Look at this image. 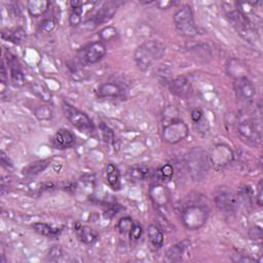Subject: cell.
Instances as JSON below:
<instances>
[{
  "mask_svg": "<svg viewBox=\"0 0 263 263\" xmlns=\"http://www.w3.org/2000/svg\"><path fill=\"white\" fill-rule=\"evenodd\" d=\"M175 2L174 1H160L157 2L156 5L159 6L161 9H167V8H170L172 5H174Z\"/></svg>",
  "mask_w": 263,
  "mask_h": 263,
  "instance_id": "cell-44",
  "label": "cell"
},
{
  "mask_svg": "<svg viewBox=\"0 0 263 263\" xmlns=\"http://www.w3.org/2000/svg\"><path fill=\"white\" fill-rule=\"evenodd\" d=\"M173 20L179 34L185 37H192L200 34V29L196 24L194 11L190 5L185 4L174 13Z\"/></svg>",
  "mask_w": 263,
  "mask_h": 263,
  "instance_id": "cell-5",
  "label": "cell"
},
{
  "mask_svg": "<svg viewBox=\"0 0 263 263\" xmlns=\"http://www.w3.org/2000/svg\"><path fill=\"white\" fill-rule=\"evenodd\" d=\"M105 55H106V46L103 41L98 40L85 46L79 52V59L84 64L92 65L101 61Z\"/></svg>",
  "mask_w": 263,
  "mask_h": 263,
  "instance_id": "cell-11",
  "label": "cell"
},
{
  "mask_svg": "<svg viewBox=\"0 0 263 263\" xmlns=\"http://www.w3.org/2000/svg\"><path fill=\"white\" fill-rule=\"evenodd\" d=\"M261 115L245 116L238 121L237 134L241 141L248 146L257 147L261 144L262 128H261Z\"/></svg>",
  "mask_w": 263,
  "mask_h": 263,
  "instance_id": "cell-2",
  "label": "cell"
},
{
  "mask_svg": "<svg viewBox=\"0 0 263 263\" xmlns=\"http://www.w3.org/2000/svg\"><path fill=\"white\" fill-rule=\"evenodd\" d=\"M216 208L221 213L233 214L238 207L237 197L229 188H220L215 196Z\"/></svg>",
  "mask_w": 263,
  "mask_h": 263,
  "instance_id": "cell-10",
  "label": "cell"
},
{
  "mask_svg": "<svg viewBox=\"0 0 263 263\" xmlns=\"http://www.w3.org/2000/svg\"><path fill=\"white\" fill-rule=\"evenodd\" d=\"M256 203H257L258 207H262V205H263V181L262 180H259L258 185H257Z\"/></svg>",
  "mask_w": 263,
  "mask_h": 263,
  "instance_id": "cell-42",
  "label": "cell"
},
{
  "mask_svg": "<svg viewBox=\"0 0 263 263\" xmlns=\"http://www.w3.org/2000/svg\"><path fill=\"white\" fill-rule=\"evenodd\" d=\"M227 16L243 38L249 42L255 41L256 31L249 16L241 12L238 8L231 10Z\"/></svg>",
  "mask_w": 263,
  "mask_h": 263,
  "instance_id": "cell-8",
  "label": "cell"
},
{
  "mask_svg": "<svg viewBox=\"0 0 263 263\" xmlns=\"http://www.w3.org/2000/svg\"><path fill=\"white\" fill-rule=\"evenodd\" d=\"M99 36L101 38V41H110L117 36V30L112 26L105 27L100 31Z\"/></svg>",
  "mask_w": 263,
  "mask_h": 263,
  "instance_id": "cell-30",
  "label": "cell"
},
{
  "mask_svg": "<svg viewBox=\"0 0 263 263\" xmlns=\"http://www.w3.org/2000/svg\"><path fill=\"white\" fill-rule=\"evenodd\" d=\"M189 134L187 125L178 116L165 119L164 128L162 131L163 140L171 145L177 144L184 140Z\"/></svg>",
  "mask_w": 263,
  "mask_h": 263,
  "instance_id": "cell-6",
  "label": "cell"
},
{
  "mask_svg": "<svg viewBox=\"0 0 263 263\" xmlns=\"http://www.w3.org/2000/svg\"><path fill=\"white\" fill-rule=\"evenodd\" d=\"M142 233H143V229H142L141 224H140L137 221H134V223L132 225V229H131V231L129 233L130 239L133 240V241H138L140 238H141Z\"/></svg>",
  "mask_w": 263,
  "mask_h": 263,
  "instance_id": "cell-36",
  "label": "cell"
},
{
  "mask_svg": "<svg viewBox=\"0 0 263 263\" xmlns=\"http://www.w3.org/2000/svg\"><path fill=\"white\" fill-rule=\"evenodd\" d=\"M74 230L79 240L86 245H93L98 240V234L93 229H91L90 226L76 223Z\"/></svg>",
  "mask_w": 263,
  "mask_h": 263,
  "instance_id": "cell-19",
  "label": "cell"
},
{
  "mask_svg": "<svg viewBox=\"0 0 263 263\" xmlns=\"http://www.w3.org/2000/svg\"><path fill=\"white\" fill-rule=\"evenodd\" d=\"M50 5L49 1L46 0H30L27 2V10L33 17H38L44 14Z\"/></svg>",
  "mask_w": 263,
  "mask_h": 263,
  "instance_id": "cell-22",
  "label": "cell"
},
{
  "mask_svg": "<svg viewBox=\"0 0 263 263\" xmlns=\"http://www.w3.org/2000/svg\"><path fill=\"white\" fill-rule=\"evenodd\" d=\"M83 5L78 7V8H74L72 9L71 13H70L69 16V24L71 25L72 27H76L78 25H80L81 23V15H82V11H83Z\"/></svg>",
  "mask_w": 263,
  "mask_h": 263,
  "instance_id": "cell-31",
  "label": "cell"
},
{
  "mask_svg": "<svg viewBox=\"0 0 263 263\" xmlns=\"http://www.w3.org/2000/svg\"><path fill=\"white\" fill-rule=\"evenodd\" d=\"M262 227L255 225L249 231V237L253 241H261L262 240Z\"/></svg>",
  "mask_w": 263,
  "mask_h": 263,
  "instance_id": "cell-37",
  "label": "cell"
},
{
  "mask_svg": "<svg viewBox=\"0 0 263 263\" xmlns=\"http://www.w3.org/2000/svg\"><path fill=\"white\" fill-rule=\"evenodd\" d=\"M55 27H56V22L54 19H45L40 25L41 30L45 33H50L55 29Z\"/></svg>",
  "mask_w": 263,
  "mask_h": 263,
  "instance_id": "cell-39",
  "label": "cell"
},
{
  "mask_svg": "<svg viewBox=\"0 0 263 263\" xmlns=\"http://www.w3.org/2000/svg\"><path fill=\"white\" fill-rule=\"evenodd\" d=\"M147 235H148L150 243L152 244V246L154 248L161 249L164 246L165 238H164L163 230L161 229L160 226L154 225V224L149 225L148 229H147Z\"/></svg>",
  "mask_w": 263,
  "mask_h": 263,
  "instance_id": "cell-23",
  "label": "cell"
},
{
  "mask_svg": "<svg viewBox=\"0 0 263 263\" xmlns=\"http://www.w3.org/2000/svg\"><path fill=\"white\" fill-rule=\"evenodd\" d=\"M1 36L7 41H10L14 44H20L26 39V31L21 27L6 29L2 31Z\"/></svg>",
  "mask_w": 263,
  "mask_h": 263,
  "instance_id": "cell-24",
  "label": "cell"
},
{
  "mask_svg": "<svg viewBox=\"0 0 263 263\" xmlns=\"http://www.w3.org/2000/svg\"><path fill=\"white\" fill-rule=\"evenodd\" d=\"M0 163H1V166L7 170L9 169H12V163L10 162L9 157L5 154L4 151H1V153H0Z\"/></svg>",
  "mask_w": 263,
  "mask_h": 263,
  "instance_id": "cell-41",
  "label": "cell"
},
{
  "mask_svg": "<svg viewBox=\"0 0 263 263\" xmlns=\"http://www.w3.org/2000/svg\"><path fill=\"white\" fill-rule=\"evenodd\" d=\"M125 91L122 87L115 82H105L101 84L98 89L99 98L103 99H116L124 95Z\"/></svg>",
  "mask_w": 263,
  "mask_h": 263,
  "instance_id": "cell-18",
  "label": "cell"
},
{
  "mask_svg": "<svg viewBox=\"0 0 263 263\" xmlns=\"http://www.w3.org/2000/svg\"><path fill=\"white\" fill-rule=\"evenodd\" d=\"M159 176L162 180H170L174 175V168L172 165H164L159 169Z\"/></svg>",
  "mask_w": 263,
  "mask_h": 263,
  "instance_id": "cell-35",
  "label": "cell"
},
{
  "mask_svg": "<svg viewBox=\"0 0 263 263\" xmlns=\"http://www.w3.org/2000/svg\"><path fill=\"white\" fill-rule=\"evenodd\" d=\"M149 198L154 206L165 208L170 202V191L163 184H154L149 189Z\"/></svg>",
  "mask_w": 263,
  "mask_h": 263,
  "instance_id": "cell-14",
  "label": "cell"
},
{
  "mask_svg": "<svg viewBox=\"0 0 263 263\" xmlns=\"http://www.w3.org/2000/svg\"><path fill=\"white\" fill-rule=\"evenodd\" d=\"M34 115L40 121H47L54 116V111L49 105L42 104L34 109Z\"/></svg>",
  "mask_w": 263,
  "mask_h": 263,
  "instance_id": "cell-27",
  "label": "cell"
},
{
  "mask_svg": "<svg viewBox=\"0 0 263 263\" xmlns=\"http://www.w3.org/2000/svg\"><path fill=\"white\" fill-rule=\"evenodd\" d=\"M232 261L234 262H242V263H253V262H257V260H255L254 258H251L248 255H244V254H236V255H232Z\"/></svg>",
  "mask_w": 263,
  "mask_h": 263,
  "instance_id": "cell-38",
  "label": "cell"
},
{
  "mask_svg": "<svg viewBox=\"0 0 263 263\" xmlns=\"http://www.w3.org/2000/svg\"><path fill=\"white\" fill-rule=\"evenodd\" d=\"M234 89L236 93V97L238 101L245 105L249 106L255 99L256 96V89L253 82L248 78V76H243L235 79Z\"/></svg>",
  "mask_w": 263,
  "mask_h": 263,
  "instance_id": "cell-9",
  "label": "cell"
},
{
  "mask_svg": "<svg viewBox=\"0 0 263 263\" xmlns=\"http://www.w3.org/2000/svg\"><path fill=\"white\" fill-rule=\"evenodd\" d=\"M185 166L191 179L196 182H202L209 173V157L204 149L195 147L185 155Z\"/></svg>",
  "mask_w": 263,
  "mask_h": 263,
  "instance_id": "cell-3",
  "label": "cell"
},
{
  "mask_svg": "<svg viewBox=\"0 0 263 263\" xmlns=\"http://www.w3.org/2000/svg\"><path fill=\"white\" fill-rule=\"evenodd\" d=\"M210 159L216 164V166L224 167L233 161L234 153L229 146L219 144L214 147L212 154L210 155Z\"/></svg>",
  "mask_w": 263,
  "mask_h": 263,
  "instance_id": "cell-16",
  "label": "cell"
},
{
  "mask_svg": "<svg viewBox=\"0 0 263 263\" xmlns=\"http://www.w3.org/2000/svg\"><path fill=\"white\" fill-rule=\"evenodd\" d=\"M5 60L7 68L9 69V74H10V80L13 83V85L20 87L25 84V74L21 68V65L17 61L16 57L11 54L10 51H5Z\"/></svg>",
  "mask_w": 263,
  "mask_h": 263,
  "instance_id": "cell-12",
  "label": "cell"
},
{
  "mask_svg": "<svg viewBox=\"0 0 263 263\" xmlns=\"http://www.w3.org/2000/svg\"><path fill=\"white\" fill-rule=\"evenodd\" d=\"M149 175V168L146 165H136L129 169L128 177L133 181H142Z\"/></svg>",
  "mask_w": 263,
  "mask_h": 263,
  "instance_id": "cell-26",
  "label": "cell"
},
{
  "mask_svg": "<svg viewBox=\"0 0 263 263\" xmlns=\"http://www.w3.org/2000/svg\"><path fill=\"white\" fill-rule=\"evenodd\" d=\"M70 5H71L72 9H74V8H78V7L82 6L83 5V2L76 1V0H72V1H70Z\"/></svg>",
  "mask_w": 263,
  "mask_h": 263,
  "instance_id": "cell-45",
  "label": "cell"
},
{
  "mask_svg": "<svg viewBox=\"0 0 263 263\" xmlns=\"http://www.w3.org/2000/svg\"><path fill=\"white\" fill-rule=\"evenodd\" d=\"M31 91L32 93L38 97L40 100L44 101V102H49L51 100V94L48 91L47 87L41 83L38 82H34L31 85Z\"/></svg>",
  "mask_w": 263,
  "mask_h": 263,
  "instance_id": "cell-28",
  "label": "cell"
},
{
  "mask_svg": "<svg viewBox=\"0 0 263 263\" xmlns=\"http://www.w3.org/2000/svg\"><path fill=\"white\" fill-rule=\"evenodd\" d=\"M209 213L210 210L207 205L192 203L182 210L181 222L186 230L198 231L208 221Z\"/></svg>",
  "mask_w": 263,
  "mask_h": 263,
  "instance_id": "cell-4",
  "label": "cell"
},
{
  "mask_svg": "<svg viewBox=\"0 0 263 263\" xmlns=\"http://www.w3.org/2000/svg\"><path fill=\"white\" fill-rule=\"evenodd\" d=\"M100 130H101L104 141L108 144H112L114 142V139H115L113 131L105 124L100 125Z\"/></svg>",
  "mask_w": 263,
  "mask_h": 263,
  "instance_id": "cell-32",
  "label": "cell"
},
{
  "mask_svg": "<svg viewBox=\"0 0 263 263\" xmlns=\"http://www.w3.org/2000/svg\"><path fill=\"white\" fill-rule=\"evenodd\" d=\"M120 4L121 2L119 1H109L105 3L92 19L95 26L103 23H107L108 21H110L116 13Z\"/></svg>",
  "mask_w": 263,
  "mask_h": 263,
  "instance_id": "cell-15",
  "label": "cell"
},
{
  "mask_svg": "<svg viewBox=\"0 0 263 263\" xmlns=\"http://www.w3.org/2000/svg\"><path fill=\"white\" fill-rule=\"evenodd\" d=\"M105 172H106V180L109 186L113 190H119L121 187L120 183V172L114 164H107L106 168H105Z\"/></svg>",
  "mask_w": 263,
  "mask_h": 263,
  "instance_id": "cell-21",
  "label": "cell"
},
{
  "mask_svg": "<svg viewBox=\"0 0 263 263\" xmlns=\"http://www.w3.org/2000/svg\"><path fill=\"white\" fill-rule=\"evenodd\" d=\"M166 52V46L159 40H147L140 44L134 52V60L137 67L146 71L156 61L162 59Z\"/></svg>",
  "mask_w": 263,
  "mask_h": 263,
  "instance_id": "cell-1",
  "label": "cell"
},
{
  "mask_svg": "<svg viewBox=\"0 0 263 263\" xmlns=\"http://www.w3.org/2000/svg\"><path fill=\"white\" fill-rule=\"evenodd\" d=\"M48 160H42V161H37L30 164L26 169H24V174L25 175H30V176H33V175H38L39 173L43 172L49 165Z\"/></svg>",
  "mask_w": 263,
  "mask_h": 263,
  "instance_id": "cell-29",
  "label": "cell"
},
{
  "mask_svg": "<svg viewBox=\"0 0 263 263\" xmlns=\"http://www.w3.org/2000/svg\"><path fill=\"white\" fill-rule=\"evenodd\" d=\"M51 143L56 149H67L75 144V137L70 131L66 129H60L52 138Z\"/></svg>",
  "mask_w": 263,
  "mask_h": 263,
  "instance_id": "cell-17",
  "label": "cell"
},
{
  "mask_svg": "<svg viewBox=\"0 0 263 263\" xmlns=\"http://www.w3.org/2000/svg\"><path fill=\"white\" fill-rule=\"evenodd\" d=\"M169 90L170 92L178 98L186 99L192 93V86L188 78L184 75L177 76L169 82Z\"/></svg>",
  "mask_w": 263,
  "mask_h": 263,
  "instance_id": "cell-13",
  "label": "cell"
},
{
  "mask_svg": "<svg viewBox=\"0 0 263 263\" xmlns=\"http://www.w3.org/2000/svg\"><path fill=\"white\" fill-rule=\"evenodd\" d=\"M62 108L67 119L71 122L72 126L75 127L78 131L83 134H92L94 132L95 127L93 121L87 116L86 113L80 111L79 109L67 102L63 103Z\"/></svg>",
  "mask_w": 263,
  "mask_h": 263,
  "instance_id": "cell-7",
  "label": "cell"
},
{
  "mask_svg": "<svg viewBox=\"0 0 263 263\" xmlns=\"http://www.w3.org/2000/svg\"><path fill=\"white\" fill-rule=\"evenodd\" d=\"M118 210H119V208L117 205H114V204L113 205H107V210L105 211V215L109 218H111L114 215H116V213L118 212Z\"/></svg>",
  "mask_w": 263,
  "mask_h": 263,
  "instance_id": "cell-43",
  "label": "cell"
},
{
  "mask_svg": "<svg viewBox=\"0 0 263 263\" xmlns=\"http://www.w3.org/2000/svg\"><path fill=\"white\" fill-rule=\"evenodd\" d=\"M33 230L36 232L37 234L49 238V239H57L61 233L62 230L61 229H57V227H52L51 225H48L46 223L43 222H36L32 225Z\"/></svg>",
  "mask_w": 263,
  "mask_h": 263,
  "instance_id": "cell-25",
  "label": "cell"
},
{
  "mask_svg": "<svg viewBox=\"0 0 263 263\" xmlns=\"http://www.w3.org/2000/svg\"><path fill=\"white\" fill-rule=\"evenodd\" d=\"M190 117H191V120L195 125V124H197V122H199L202 118H204L205 116H204V112L202 111V109L194 108L190 112Z\"/></svg>",
  "mask_w": 263,
  "mask_h": 263,
  "instance_id": "cell-40",
  "label": "cell"
},
{
  "mask_svg": "<svg viewBox=\"0 0 263 263\" xmlns=\"http://www.w3.org/2000/svg\"><path fill=\"white\" fill-rule=\"evenodd\" d=\"M63 257H64V251L60 246H54L49 250L47 254V260L51 262L60 261Z\"/></svg>",
  "mask_w": 263,
  "mask_h": 263,
  "instance_id": "cell-33",
  "label": "cell"
},
{
  "mask_svg": "<svg viewBox=\"0 0 263 263\" xmlns=\"http://www.w3.org/2000/svg\"><path fill=\"white\" fill-rule=\"evenodd\" d=\"M134 221L130 217H124L121 218L117 224V229L120 232V234H129Z\"/></svg>",
  "mask_w": 263,
  "mask_h": 263,
  "instance_id": "cell-34",
  "label": "cell"
},
{
  "mask_svg": "<svg viewBox=\"0 0 263 263\" xmlns=\"http://www.w3.org/2000/svg\"><path fill=\"white\" fill-rule=\"evenodd\" d=\"M189 242L188 241H182L176 245L172 246L167 254H166V261L168 262H179L182 259V256L189 246Z\"/></svg>",
  "mask_w": 263,
  "mask_h": 263,
  "instance_id": "cell-20",
  "label": "cell"
}]
</instances>
